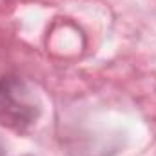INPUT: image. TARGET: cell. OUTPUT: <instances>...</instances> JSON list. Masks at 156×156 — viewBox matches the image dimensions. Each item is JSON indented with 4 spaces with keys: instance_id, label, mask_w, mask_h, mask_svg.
I'll return each instance as SVG.
<instances>
[{
    "instance_id": "1",
    "label": "cell",
    "mask_w": 156,
    "mask_h": 156,
    "mask_svg": "<svg viewBox=\"0 0 156 156\" xmlns=\"http://www.w3.org/2000/svg\"><path fill=\"white\" fill-rule=\"evenodd\" d=\"M35 116L37 109L27 102L22 83L16 80L0 82V123L20 127L24 123H31Z\"/></svg>"
}]
</instances>
